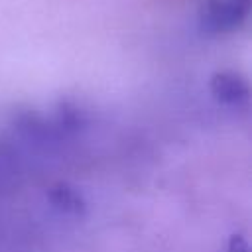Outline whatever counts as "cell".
Wrapping results in <instances>:
<instances>
[{
	"instance_id": "1",
	"label": "cell",
	"mask_w": 252,
	"mask_h": 252,
	"mask_svg": "<svg viewBox=\"0 0 252 252\" xmlns=\"http://www.w3.org/2000/svg\"><path fill=\"white\" fill-rule=\"evenodd\" d=\"M250 12V0H209L201 14L203 30L226 33L240 28Z\"/></svg>"
},
{
	"instance_id": "2",
	"label": "cell",
	"mask_w": 252,
	"mask_h": 252,
	"mask_svg": "<svg viewBox=\"0 0 252 252\" xmlns=\"http://www.w3.org/2000/svg\"><path fill=\"white\" fill-rule=\"evenodd\" d=\"M211 94L226 106H240L246 104L250 98V87L248 81L232 71H219L209 81Z\"/></svg>"
},
{
	"instance_id": "3",
	"label": "cell",
	"mask_w": 252,
	"mask_h": 252,
	"mask_svg": "<svg viewBox=\"0 0 252 252\" xmlns=\"http://www.w3.org/2000/svg\"><path fill=\"white\" fill-rule=\"evenodd\" d=\"M47 201L61 215H81L85 209L83 195L67 183H55L47 189Z\"/></svg>"
},
{
	"instance_id": "4",
	"label": "cell",
	"mask_w": 252,
	"mask_h": 252,
	"mask_svg": "<svg viewBox=\"0 0 252 252\" xmlns=\"http://www.w3.org/2000/svg\"><path fill=\"white\" fill-rule=\"evenodd\" d=\"M226 252H248V242L244 236H230L228 240V246H226Z\"/></svg>"
},
{
	"instance_id": "5",
	"label": "cell",
	"mask_w": 252,
	"mask_h": 252,
	"mask_svg": "<svg viewBox=\"0 0 252 252\" xmlns=\"http://www.w3.org/2000/svg\"><path fill=\"white\" fill-rule=\"evenodd\" d=\"M0 169H2V156H0Z\"/></svg>"
}]
</instances>
